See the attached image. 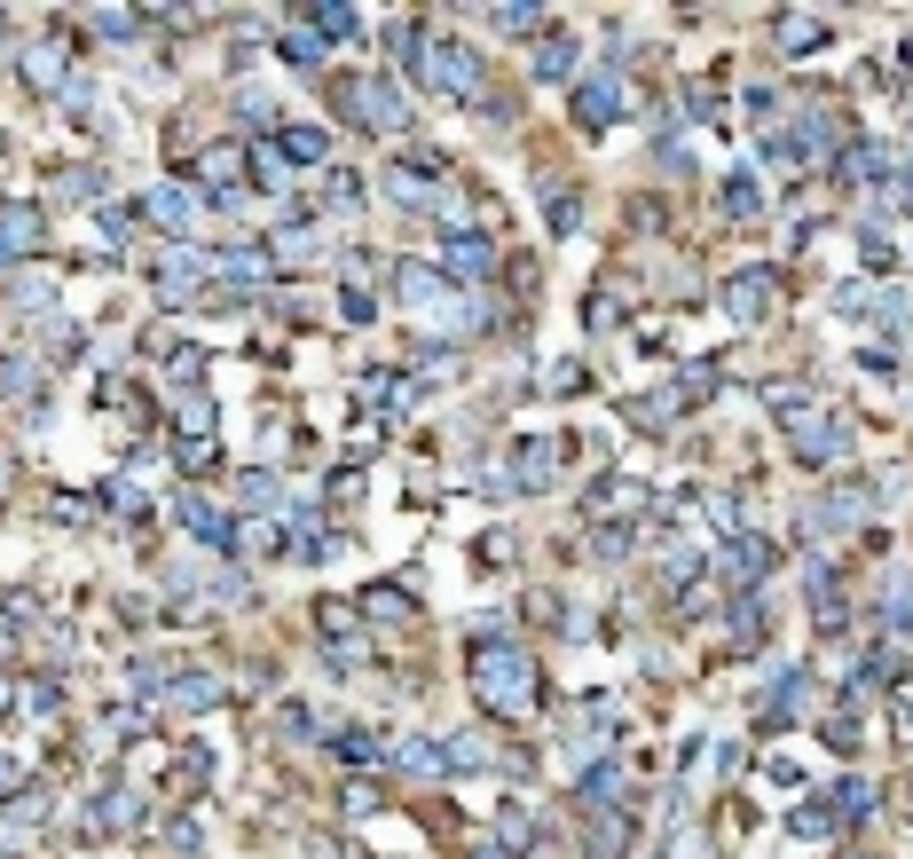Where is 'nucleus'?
Here are the masks:
<instances>
[{
	"instance_id": "8",
	"label": "nucleus",
	"mask_w": 913,
	"mask_h": 859,
	"mask_svg": "<svg viewBox=\"0 0 913 859\" xmlns=\"http://www.w3.org/2000/svg\"><path fill=\"white\" fill-rule=\"evenodd\" d=\"M819 40V17H787V48H811Z\"/></svg>"
},
{
	"instance_id": "2",
	"label": "nucleus",
	"mask_w": 913,
	"mask_h": 859,
	"mask_svg": "<svg viewBox=\"0 0 913 859\" xmlns=\"http://www.w3.org/2000/svg\"><path fill=\"white\" fill-rule=\"evenodd\" d=\"M425 79H433L441 96H473V79H481V63H473L465 48H441V40H433V48H425Z\"/></svg>"
},
{
	"instance_id": "7",
	"label": "nucleus",
	"mask_w": 913,
	"mask_h": 859,
	"mask_svg": "<svg viewBox=\"0 0 913 859\" xmlns=\"http://www.w3.org/2000/svg\"><path fill=\"white\" fill-rule=\"evenodd\" d=\"M449 269H489V244L465 237V244H449Z\"/></svg>"
},
{
	"instance_id": "1",
	"label": "nucleus",
	"mask_w": 913,
	"mask_h": 859,
	"mask_svg": "<svg viewBox=\"0 0 913 859\" xmlns=\"http://www.w3.org/2000/svg\"><path fill=\"white\" fill-rule=\"evenodd\" d=\"M473 686H481V702L489 710H528V695H535V670H528V655H512V647H489V655H473Z\"/></svg>"
},
{
	"instance_id": "3",
	"label": "nucleus",
	"mask_w": 913,
	"mask_h": 859,
	"mask_svg": "<svg viewBox=\"0 0 913 859\" xmlns=\"http://www.w3.org/2000/svg\"><path fill=\"white\" fill-rule=\"evenodd\" d=\"M150 213H158L165 229H190V221H198V198H190V190H150Z\"/></svg>"
},
{
	"instance_id": "5",
	"label": "nucleus",
	"mask_w": 913,
	"mask_h": 859,
	"mask_svg": "<svg viewBox=\"0 0 913 859\" xmlns=\"http://www.w3.org/2000/svg\"><path fill=\"white\" fill-rule=\"evenodd\" d=\"M284 150H292L300 166H315V158H323V134H315V127H292V134H284Z\"/></svg>"
},
{
	"instance_id": "4",
	"label": "nucleus",
	"mask_w": 913,
	"mask_h": 859,
	"mask_svg": "<svg viewBox=\"0 0 913 859\" xmlns=\"http://www.w3.org/2000/svg\"><path fill=\"white\" fill-rule=\"evenodd\" d=\"M614 111H622V103H614V79H591V96H583V119H591V127H606Z\"/></svg>"
},
{
	"instance_id": "6",
	"label": "nucleus",
	"mask_w": 913,
	"mask_h": 859,
	"mask_svg": "<svg viewBox=\"0 0 913 859\" xmlns=\"http://www.w3.org/2000/svg\"><path fill=\"white\" fill-rule=\"evenodd\" d=\"M733 308H741V316H756V308H764V269H749V277L733 284Z\"/></svg>"
}]
</instances>
